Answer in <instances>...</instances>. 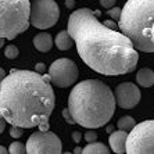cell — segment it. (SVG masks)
Here are the masks:
<instances>
[{"label": "cell", "instance_id": "22", "mask_svg": "<svg viewBox=\"0 0 154 154\" xmlns=\"http://www.w3.org/2000/svg\"><path fill=\"white\" fill-rule=\"evenodd\" d=\"M63 117H64L65 118V121L68 122L69 125H74V124H75V121H74V118H72L71 117V114H69V111H68V108H64V110H63Z\"/></svg>", "mask_w": 154, "mask_h": 154}, {"label": "cell", "instance_id": "2", "mask_svg": "<svg viewBox=\"0 0 154 154\" xmlns=\"http://www.w3.org/2000/svg\"><path fill=\"white\" fill-rule=\"evenodd\" d=\"M54 104L50 82L36 71L11 69L0 81V115L11 125L47 131Z\"/></svg>", "mask_w": 154, "mask_h": 154}, {"label": "cell", "instance_id": "8", "mask_svg": "<svg viewBox=\"0 0 154 154\" xmlns=\"http://www.w3.org/2000/svg\"><path fill=\"white\" fill-rule=\"evenodd\" d=\"M25 150L29 154H60L63 143L60 137L51 131H36L29 136L25 144Z\"/></svg>", "mask_w": 154, "mask_h": 154}, {"label": "cell", "instance_id": "16", "mask_svg": "<svg viewBox=\"0 0 154 154\" xmlns=\"http://www.w3.org/2000/svg\"><path fill=\"white\" fill-rule=\"evenodd\" d=\"M135 119L132 118V117H129V115H125V117H121V118L118 119V122H117V125H118L119 129H122V131H126V132H129L131 129L135 126Z\"/></svg>", "mask_w": 154, "mask_h": 154}, {"label": "cell", "instance_id": "4", "mask_svg": "<svg viewBox=\"0 0 154 154\" xmlns=\"http://www.w3.org/2000/svg\"><path fill=\"white\" fill-rule=\"evenodd\" d=\"M117 25L136 50L154 53V0H128Z\"/></svg>", "mask_w": 154, "mask_h": 154}, {"label": "cell", "instance_id": "18", "mask_svg": "<svg viewBox=\"0 0 154 154\" xmlns=\"http://www.w3.org/2000/svg\"><path fill=\"white\" fill-rule=\"evenodd\" d=\"M18 54H20V50H18V47L14 46V45H8V46H6V49H4V56L7 58H10V60L17 58Z\"/></svg>", "mask_w": 154, "mask_h": 154}, {"label": "cell", "instance_id": "23", "mask_svg": "<svg viewBox=\"0 0 154 154\" xmlns=\"http://www.w3.org/2000/svg\"><path fill=\"white\" fill-rule=\"evenodd\" d=\"M99 2H100V4L103 6L104 8H107V10H108L110 7H112V6H114L117 0H99Z\"/></svg>", "mask_w": 154, "mask_h": 154}, {"label": "cell", "instance_id": "12", "mask_svg": "<svg viewBox=\"0 0 154 154\" xmlns=\"http://www.w3.org/2000/svg\"><path fill=\"white\" fill-rule=\"evenodd\" d=\"M33 46L40 53H47L53 47V38L47 32H40L33 38Z\"/></svg>", "mask_w": 154, "mask_h": 154}, {"label": "cell", "instance_id": "3", "mask_svg": "<svg viewBox=\"0 0 154 154\" xmlns=\"http://www.w3.org/2000/svg\"><path fill=\"white\" fill-rule=\"evenodd\" d=\"M112 90L99 79H85L76 83L68 96V111L75 124L97 129L110 122L115 112Z\"/></svg>", "mask_w": 154, "mask_h": 154}, {"label": "cell", "instance_id": "25", "mask_svg": "<svg viewBox=\"0 0 154 154\" xmlns=\"http://www.w3.org/2000/svg\"><path fill=\"white\" fill-rule=\"evenodd\" d=\"M72 139L75 143H81V140H82V133L78 132V131H74L72 132Z\"/></svg>", "mask_w": 154, "mask_h": 154}, {"label": "cell", "instance_id": "28", "mask_svg": "<svg viewBox=\"0 0 154 154\" xmlns=\"http://www.w3.org/2000/svg\"><path fill=\"white\" fill-rule=\"evenodd\" d=\"M4 128H6V121H4V118L0 115V133L4 131Z\"/></svg>", "mask_w": 154, "mask_h": 154}, {"label": "cell", "instance_id": "19", "mask_svg": "<svg viewBox=\"0 0 154 154\" xmlns=\"http://www.w3.org/2000/svg\"><path fill=\"white\" fill-rule=\"evenodd\" d=\"M22 132H24V128H21V126L11 125V129H10V136H11V137H14V139H18V137L22 136Z\"/></svg>", "mask_w": 154, "mask_h": 154}, {"label": "cell", "instance_id": "14", "mask_svg": "<svg viewBox=\"0 0 154 154\" xmlns=\"http://www.w3.org/2000/svg\"><path fill=\"white\" fill-rule=\"evenodd\" d=\"M56 46L58 47V50H69L72 46H74V39H72L71 36H69L68 31H61V32L57 33L56 36Z\"/></svg>", "mask_w": 154, "mask_h": 154}, {"label": "cell", "instance_id": "13", "mask_svg": "<svg viewBox=\"0 0 154 154\" xmlns=\"http://www.w3.org/2000/svg\"><path fill=\"white\" fill-rule=\"evenodd\" d=\"M136 81L143 88H151L154 85V71L150 68H142L136 74Z\"/></svg>", "mask_w": 154, "mask_h": 154}, {"label": "cell", "instance_id": "1", "mask_svg": "<svg viewBox=\"0 0 154 154\" xmlns=\"http://www.w3.org/2000/svg\"><path fill=\"white\" fill-rule=\"evenodd\" d=\"M68 33L79 57L101 75H124L135 71L139 54L128 36L107 28L90 8H79L68 18Z\"/></svg>", "mask_w": 154, "mask_h": 154}, {"label": "cell", "instance_id": "32", "mask_svg": "<svg viewBox=\"0 0 154 154\" xmlns=\"http://www.w3.org/2000/svg\"><path fill=\"white\" fill-rule=\"evenodd\" d=\"M4 40H6L4 38H0V49H2V47L4 46Z\"/></svg>", "mask_w": 154, "mask_h": 154}, {"label": "cell", "instance_id": "30", "mask_svg": "<svg viewBox=\"0 0 154 154\" xmlns=\"http://www.w3.org/2000/svg\"><path fill=\"white\" fill-rule=\"evenodd\" d=\"M4 75H6V74H4V69H3V68H0V81H2V79L4 78Z\"/></svg>", "mask_w": 154, "mask_h": 154}, {"label": "cell", "instance_id": "26", "mask_svg": "<svg viewBox=\"0 0 154 154\" xmlns=\"http://www.w3.org/2000/svg\"><path fill=\"white\" fill-rule=\"evenodd\" d=\"M103 24L107 26V28H111V29H115L117 26H118V25H117V24L114 22V20H107V21H103Z\"/></svg>", "mask_w": 154, "mask_h": 154}, {"label": "cell", "instance_id": "15", "mask_svg": "<svg viewBox=\"0 0 154 154\" xmlns=\"http://www.w3.org/2000/svg\"><path fill=\"white\" fill-rule=\"evenodd\" d=\"M110 149L104 143H100V142H90L88 143V146H85L82 149V153L85 154H108L110 153Z\"/></svg>", "mask_w": 154, "mask_h": 154}, {"label": "cell", "instance_id": "17", "mask_svg": "<svg viewBox=\"0 0 154 154\" xmlns=\"http://www.w3.org/2000/svg\"><path fill=\"white\" fill-rule=\"evenodd\" d=\"M8 153H11V154H24V153H26L25 144L21 143V142H13V143L10 144Z\"/></svg>", "mask_w": 154, "mask_h": 154}, {"label": "cell", "instance_id": "24", "mask_svg": "<svg viewBox=\"0 0 154 154\" xmlns=\"http://www.w3.org/2000/svg\"><path fill=\"white\" fill-rule=\"evenodd\" d=\"M35 71L38 72V74H43V72L46 71V65L43 64V63H36V65H35Z\"/></svg>", "mask_w": 154, "mask_h": 154}, {"label": "cell", "instance_id": "9", "mask_svg": "<svg viewBox=\"0 0 154 154\" xmlns=\"http://www.w3.org/2000/svg\"><path fill=\"white\" fill-rule=\"evenodd\" d=\"M50 82L57 88H68L76 82L79 75L78 67L69 58H58L49 67Z\"/></svg>", "mask_w": 154, "mask_h": 154}, {"label": "cell", "instance_id": "6", "mask_svg": "<svg viewBox=\"0 0 154 154\" xmlns=\"http://www.w3.org/2000/svg\"><path fill=\"white\" fill-rule=\"evenodd\" d=\"M128 154H154V119L135 124L126 136Z\"/></svg>", "mask_w": 154, "mask_h": 154}, {"label": "cell", "instance_id": "7", "mask_svg": "<svg viewBox=\"0 0 154 154\" xmlns=\"http://www.w3.org/2000/svg\"><path fill=\"white\" fill-rule=\"evenodd\" d=\"M60 18V7L54 0H32L29 11V25L39 29L51 28Z\"/></svg>", "mask_w": 154, "mask_h": 154}, {"label": "cell", "instance_id": "21", "mask_svg": "<svg viewBox=\"0 0 154 154\" xmlns=\"http://www.w3.org/2000/svg\"><path fill=\"white\" fill-rule=\"evenodd\" d=\"M85 140L88 142V143H90V142H94V140H97V133L94 132V131H89L88 133H85Z\"/></svg>", "mask_w": 154, "mask_h": 154}, {"label": "cell", "instance_id": "11", "mask_svg": "<svg viewBox=\"0 0 154 154\" xmlns=\"http://www.w3.org/2000/svg\"><path fill=\"white\" fill-rule=\"evenodd\" d=\"M126 136H128V132L126 131H112L110 133V137H108V143L111 146V151L117 154H122L125 153V146H126Z\"/></svg>", "mask_w": 154, "mask_h": 154}, {"label": "cell", "instance_id": "27", "mask_svg": "<svg viewBox=\"0 0 154 154\" xmlns=\"http://www.w3.org/2000/svg\"><path fill=\"white\" fill-rule=\"evenodd\" d=\"M65 7L67 8H74L75 7V0H65Z\"/></svg>", "mask_w": 154, "mask_h": 154}, {"label": "cell", "instance_id": "31", "mask_svg": "<svg viewBox=\"0 0 154 154\" xmlns=\"http://www.w3.org/2000/svg\"><path fill=\"white\" fill-rule=\"evenodd\" d=\"M74 153H75V154L82 153V149H81V147H75V150H74Z\"/></svg>", "mask_w": 154, "mask_h": 154}, {"label": "cell", "instance_id": "29", "mask_svg": "<svg viewBox=\"0 0 154 154\" xmlns=\"http://www.w3.org/2000/svg\"><path fill=\"white\" fill-rule=\"evenodd\" d=\"M6 153H8L7 149H6V147H3V146H0V154H6Z\"/></svg>", "mask_w": 154, "mask_h": 154}, {"label": "cell", "instance_id": "10", "mask_svg": "<svg viewBox=\"0 0 154 154\" xmlns=\"http://www.w3.org/2000/svg\"><path fill=\"white\" fill-rule=\"evenodd\" d=\"M115 103L124 110H131L136 107L140 101V90L135 83L132 82H122L115 88L114 92Z\"/></svg>", "mask_w": 154, "mask_h": 154}, {"label": "cell", "instance_id": "33", "mask_svg": "<svg viewBox=\"0 0 154 154\" xmlns=\"http://www.w3.org/2000/svg\"><path fill=\"white\" fill-rule=\"evenodd\" d=\"M112 131H114V129H112V126H107V132L108 133H111Z\"/></svg>", "mask_w": 154, "mask_h": 154}, {"label": "cell", "instance_id": "20", "mask_svg": "<svg viewBox=\"0 0 154 154\" xmlns=\"http://www.w3.org/2000/svg\"><path fill=\"white\" fill-rule=\"evenodd\" d=\"M107 14L110 15V17H111L114 21H118V20H119V15H121V8H119V7H114V6H112V7L108 8Z\"/></svg>", "mask_w": 154, "mask_h": 154}, {"label": "cell", "instance_id": "5", "mask_svg": "<svg viewBox=\"0 0 154 154\" xmlns=\"http://www.w3.org/2000/svg\"><path fill=\"white\" fill-rule=\"evenodd\" d=\"M29 0H0V38L13 40L29 28Z\"/></svg>", "mask_w": 154, "mask_h": 154}]
</instances>
